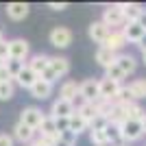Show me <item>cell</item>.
Returning a JSON list of instances; mask_svg holds the SVG:
<instances>
[{
	"instance_id": "6da1fadb",
	"label": "cell",
	"mask_w": 146,
	"mask_h": 146,
	"mask_svg": "<svg viewBox=\"0 0 146 146\" xmlns=\"http://www.w3.org/2000/svg\"><path fill=\"white\" fill-rule=\"evenodd\" d=\"M144 124H142V120H124L120 124V140L124 142V144H133V142L142 140V135H144Z\"/></svg>"
},
{
	"instance_id": "7a4b0ae2",
	"label": "cell",
	"mask_w": 146,
	"mask_h": 146,
	"mask_svg": "<svg viewBox=\"0 0 146 146\" xmlns=\"http://www.w3.org/2000/svg\"><path fill=\"white\" fill-rule=\"evenodd\" d=\"M79 96L85 103H96L98 98H100V81L87 79L83 83H79Z\"/></svg>"
},
{
	"instance_id": "3957f363",
	"label": "cell",
	"mask_w": 146,
	"mask_h": 146,
	"mask_svg": "<svg viewBox=\"0 0 146 146\" xmlns=\"http://www.w3.org/2000/svg\"><path fill=\"white\" fill-rule=\"evenodd\" d=\"M44 118H46V113H44L39 107H24V109H22V113H20V122H22V124H26V127H31L33 131H37V129H39V124H42Z\"/></svg>"
},
{
	"instance_id": "277c9868",
	"label": "cell",
	"mask_w": 146,
	"mask_h": 146,
	"mask_svg": "<svg viewBox=\"0 0 146 146\" xmlns=\"http://www.w3.org/2000/svg\"><path fill=\"white\" fill-rule=\"evenodd\" d=\"M103 22L109 26L111 31H118V26H124V24H127L124 13L120 11V7H118V5H111V7H107V9L103 11Z\"/></svg>"
},
{
	"instance_id": "5b68a950",
	"label": "cell",
	"mask_w": 146,
	"mask_h": 146,
	"mask_svg": "<svg viewBox=\"0 0 146 146\" xmlns=\"http://www.w3.org/2000/svg\"><path fill=\"white\" fill-rule=\"evenodd\" d=\"M31 52V44L22 37L18 39H11L9 42V59H18V61H26Z\"/></svg>"
},
{
	"instance_id": "8992f818",
	"label": "cell",
	"mask_w": 146,
	"mask_h": 146,
	"mask_svg": "<svg viewBox=\"0 0 146 146\" xmlns=\"http://www.w3.org/2000/svg\"><path fill=\"white\" fill-rule=\"evenodd\" d=\"M109 33H111V29L105 24L103 20H96V22H92L90 29H87V35H90V39H92L94 44H100V46L107 42Z\"/></svg>"
},
{
	"instance_id": "52a82bcc",
	"label": "cell",
	"mask_w": 146,
	"mask_h": 146,
	"mask_svg": "<svg viewBox=\"0 0 146 146\" xmlns=\"http://www.w3.org/2000/svg\"><path fill=\"white\" fill-rule=\"evenodd\" d=\"M50 44L55 48H68L72 44V31L66 26H55L50 31Z\"/></svg>"
},
{
	"instance_id": "ba28073f",
	"label": "cell",
	"mask_w": 146,
	"mask_h": 146,
	"mask_svg": "<svg viewBox=\"0 0 146 146\" xmlns=\"http://www.w3.org/2000/svg\"><path fill=\"white\" fill-rule=\"evenodd\" d=\"M122 83H116V81L111 79H100V100H107V103H113L118 96V92H120Z\"/></svg>"
},
{
	"instance_id": "9c48e42d",
	"label": "cell",
	"mask_w": 146,
	"mask_h": 146,
	"mask_svg": "<svg viewBox=\"0 0 146 146\" xmlns=\"http://www.w3.org/2000/svg\"><path fill=\"white\" fill-rule=\"evenodd\" d=\"M74 111H76V109H74V103L63 100V98H57L55 103H52V107H50L48 116H52V118H70Z\"/></svg>"
},
{
	"instance_id": "30bf717a",
	"label": "cell",
	"mask_w": 146,
	"mask_h": 146,
	"mask_svg": "<svg viewBox=\"0 0 146 146\" xmlns=\"http://www.w3.org/2000/svg\"><path fill=\"white\" fill-rule=\"evenodd\" d=\"M122 35L127 39V44H140L142 37L146 35V31L142 29L137 22H127V24L122 26Z\"/></svg>"
},
{
	"instance_id": "8fae6325",
	"label": "cell",
	"mask_w": 146,
	"mask_h": 146,
	"mask_svg": "<svg viewBox=\"0 0 146 146\" xmlns=\"http://www.w3.org/2000/svg\"><path fill=\"white\" fill-rule=\"evenodd\" d=\"M35 133H37V131H33L31 127L22 124V122H18V124L13 127V140H18L22 146L33 144V142H35Z\"/></svg>"
},
{
	"instance_id": "7c38bea8",
	"label": "cell",
	"mask_w": 146,
	"mask_h": 146,
	"mask_svg": "<svg viewBox=\"0 0 146 146\" xmlns=\"http://www.w3.org/2000/svg\"><path fill=\"white\" fill-rule=\"evenodd\" d=\"M103 46L118 55V52H120V50L127 46V39H124V35H122V29H120V31H111L109 37H107V42H105Z\"/></svg>"
},
{
	"instance_id": "4fadbf2b",
	"label": "cell",
	"mask_w": 146,
	"mask_h": 146,
	"mask_svg": "<svg viewBox=\"0 0 146 146\" xmlns=\"http://www.w3.org/2000/svg\"><path fill=\"white\" fill-rule=\"evenodd\" d=\"M29 13H31V7L26 5V2H11V5H7V15H9L13 22L24 20Z\"/></svg>"
},
{
	"instance_id": "5bb4252c",
	"label": "cell",
	"mask_w": 146,
	"mask_h": 146,
	"mask_svg": "<svg viewBox=\"0 0 146 146\" xmlns=\"http://www.w3.org/2000/svg\"><path fill=\"white\" fill-rule=\"evenodd\" d=\"M26 66H29L31 70L37 74V76H42V72L50 66V57L44 55V52H37V55H33L29 61H26Z\"/></svg>"
},
{
	"instance_id": "9a60e30c",
	"label": "cell",
	"mask_w": 146,
	"mask_h": 146,
	"mask_svg": "<svg viewBox=\"0 0 146 146\" xmlns=\"http://www.w3.org/2000/svg\"><path fill=\"white\" fill-rule=\"evenodd\" d=\"M31 96L35 98V100H46V98H50V94H52V83H46V81L37 79L35 85L31 87Z\"/></svg>"
},
{
	"instance_id": "2e32d148",
	"label": "cell",
	"mask_w": 146,
	"mask_h": 146,
	"mask_svg": "<svg viewBox=\"0 0 146 146\" xmlns=\"http://www.w3.org/2000/svg\"><path fill=\"white\" fill-rule=\"evenodd\" d=\"M120 11L124 13V20L127 22H137L140 20V15L144 13V9H142L140 5H135V2H120Z\"/></svg>"
},
{
	"instance_id": "e0dca14e",
	"label": "cell",
	"mask_w": 146,
	"mask_h": 146,
	"mask_svg": "<svg viewBox=\"0 0 146 146\" xmlns=\"http://www.w3.org/2000/svg\"><path fill=\"white\" fill-rule=\"evenodd\" d=\"M116 66L129 76V74H133L135 70H137V59H135L133 55H127V52H124V55H118L116 57Z\"/></svg>"
},
{
	"instance_id": "ac0fdd59",
	"label": "cell",
	"mask_w": 146,
	"mask_h": 146,
	"mask_svg": "<svg viewBox=\"0 0 146 146\" xmlns=\"http://www.w3.org/2000/svg\"><path fill=\"white\" fill-rule=\"evenodd\" d=\"M37 133L42 137H50V140H59V133H57V127H55V118L52 116H46L37 129Z\"/></svg>"
},
{
	"instance_id": "d6986e66",
	"label": "cell",
	"mask_w": 146,
	"mask_h": 146,
	"mask_svg": "<svg viewBox=\"0 0 146 146\" xmlns=\"http://www.w3.org/2000/svg\"><path fill=\"white\" fill-rule=\"evenodd\" d=\"M39 79V76H37L35 72H33V70H31L29 66H24V70H22V72L18 74V79L13 81V83H18L20 87H22V90H31V87L35 85V81Z\"/></svg>"
},
{
	"instance_id": "ffe728a7",
	"label": "cell",
	"mask_w": 146,
	"mask_h": 146,
	"mask_svg": "<svg viewBox=\"0 0 146 146\" xmlns=\"http://www.w3.org/2000/svg\"><path fill=\"white\" fill-rule=\"evenodd\" d=\"M120 107H122V113H124V120H142L146 113L140 103H124Z\"/></svg>"
},
{
	"instance_id": "44dd1931",
	"label": "cell",
	"mask_w": 146,
	"mask_h": 146,
	"mask_svg": "<svg viewBox=\"0 0 146 146\" xmlns=\"http://www.w3.org/2000/svg\"><path fill=\"white\" fill-rule=\"evenodd\" d=\"M116 57H118L116 52H111V50L105 48V46H98V50H96V63L100 68H105V70L116 63Z\"/></svg>"
},
{
	"instance_id": "7402d4cb",
	"label": "cell",
	"mask_w": 146,
	"mask_h": 146,
	"mask_svg": "<svg viewBox=\"0 0 146 146\" xmlns=\"http://www.w3.org/2000/svg\"><path fill=\"white\" fill-rule=\"evenodd\" d=\"M59 98L74 103V98H79V83H76V81H66V83L59 87Z\"/></svg>"
},
{
	"instance_id": "603a6c76",
	"label": "cell",
	"mask_w": 146,
	"mask_h": 146,
	"mask_svg": "<svg viewBox=\"0 0 146 146\" xmlns=\"http://www.w3.org/2000/svg\"><path fill=\"white\" fill-rule=\"evenodd\" d=\"M50 70L61 79V76H66L70 72V61L66 57H50Z\"/></svg>"
},
{
	"instance_id": "cb8c5ba5",
	"label": "cell",
	"mask_w": 146,
	"mask_h": 146,
	"mask_svg": "<svg viewBox=\"0 0 146 146\" xmlns=\"http://www.w3.org/2000/svg\"><path fill=\"white\" fill-rule=\"evenodd\" d=\"M129 92H131V96L133 100H144L146 98V79H133L129 83Z\"/></svg>"
},
{
	"instance_id": "d4e9b609",
	"label": "cell",
	"mask_w": 146,
	"mask_h": 146,
	"mask_svg": "<svg viewBox=\"0 0 146 146\" xmlns=\"http://www.w3.org/2000/svg\"><path fill=\"white\" fill-rule=\"evenodd\" d=\"M76 113H79V116L83 118V120H85L87 124H92V120H94V118H96V116H100V113H98L96 103H83V105L79 107V109H76Z\"/></svg>"
},
{
	"instance_id": "484cf974",
	"label": "cell",
	"mask_w": 146,
	"mask_h": 146,
	"mask_svg": "<svg viewBox=\"0 0 146 146\" xmlns=\"http://www.w3.org/2000/svg\"><path fill=\"white\" fill-rule=\"evenodd\" d=\"M70 131H72V133L76 135V137H79L81 133L90 131V124H87V122L83 120V118H81L79 113H76V111H74L72 116H70Z\"/></svg>"
},
{
	"instance_id": "4316f807",
	"label": "cell",
	"mask_w": 146,
	"mask_h": 146,
	"mask_svg": "<svg viewBox=\"0 0 146 146\" xmlns=\"http://www.w3.org/2000/svg\"><path fill=\"white\" fill-rule=\"evenodd\" d=\"M24 66H26L24 61H18V59H7V61H5V68L9 70V74H11L13 81L18 79V74L24 70Z\"/></svg>"
},
{
	"instance_id": "83f0119b",
	"label": "cell",
	"mask_w": 146,
	"mask_h": 146,
	"mask_svg": "<svg viewBox=\"0 0 146 146\" xmlns=\"http://www.w3.org/2000/svg\"><path fill=\"white\" fill-rule=\"evenodd\" d=\"M105 76H107V79H111V81H116V83H122V81L127 79V74L122 72L116 63H113V66H109L107 70H105Z\"/></svg>"
},
{
	"instance_id": "f1b7e54d",
	"label": "cell",
	"mask_w": 146,
	"mask_h": 146,
	"mask_svg": "<svg viewBox=\"0 0 146 146\" xmlns=\"http://www.w3.org/2000/svg\"><path fill=\"white\" fill-rule=\"evenodd\" d=\"M15 94V83H0V100H11Z\"/></svg>"
},
{
	"instance_id": "f546056e",
	"label": "cell",
	"mask_w": 146,
	"mask_h": 146,
	"mask_svg": "<svg viewBox=\"0 0 146 146\" xmlns=\"http://www.w3.org/2000/svg\"><path fill=\"white\" fill-rule=\"evenodd\" d=\"M87 133H90V142L94 146H107V144H109L105 131H87Z\"/></svg>"
},
{
	"instance_id": "4dcf8cb0",
	"label": "cell",
	"mask_w": 146,
	"mask_h": 146,
	"mask_svg": "<svg viewBox=\"0 0 146 146\" xmlns=\"http://www.w3.org/2000/svg\"><path fill=\"white\" fill-rule=\"evenodd\" d=\"M105 135H107V142H109V144H116V142L120 140V129L113 127V124H107V129H105Z\"/></svg>"
},
{
	"instance_id": "1f68e13d",
	"label": "cell",
	"mask_w": 146,
	"mask_h": 146,
	"mask_svg": "<svg viewBox=\"0 0 146 146\" xmlns=\"http://www.w3.org/2000/svg\"><path fill=\"white\" fill-rule=\"evenodd\" d=\"M107 124H109V120H107L105 116H96L94 120H92V124H90V131H105Z\"/></svg>"
},
{
	"instance_id": "d6a6232c",
	"label": "cell",
	"mask_w": 146,
	"mask_h": 146,
	"mask_svg": "<svg viewBox=\"0 0 146 146\" xmlns=\"http://www.w3.org/2000/svg\"><path fill=\"white\" fill-rule=\"evenodd\" d=\"M55 127H57V133H66L70 131V118H55Z\"/></svg>"
},
{
	"instance_id": "836d02e7",
	"label": "cell",
	"mask_w": 146,
	"mask_h": 146,
	"mask_svg": "<svg viewBox=\"0 0 146 146\" xmlns=\"http://www.w3.org/2000/svg\"><path fill=\"white\" fill-rule=\"evenodd\" d=\"M39 79H42V81H46V83H52V85H55L57 81H59V76H57V74L52 72V70H50V66H48V68H46V70L42 72V76H39Z\"/></svg>"
},
{
	"instance_id": "e575fe53",
	"label": "cell",
	"mask_w": 146,
	"mask_h": 146,
	"mask_svg": "<svg viewBox=\"0 0 146 146\" xmlns=\"http://www.w3.org/2000/svg\"><path fill=\"white\" fill-rule=\"evenodd\" d=\"M0 59H2V61L9 59V42H7V39L0 42Z\"/></svg>"
},
{
	"instance_id": "d590c367",
	"label": "cell",
	"mask_w": 146,
	"mask_h": 146,
	"mask_svg": "<svg viewBox=\"0 0 146 146\" xmlns=\"http://www.w3.org/2000/svg\"><path fill=\"white\" fill-rule=\"evenodd\" d=\"M13 135H7V133H0V146H13Z\"/></svg>"
},
{
	"instance_id": "8d00e7d4",
	"label": "cell",
	"mask_w": 146,
	"mask_h": 146,
	"mask_svg": "<svg viewBox=\"0 0 146 146\" xmlns=\"http://www.w3.org/2000/svg\"><path fill=\"white\" fill-rule=\"evenodd\" d=\"M11 74H9V70H7V68L5 66H2V68H0V83H11Z\"/></svg>"
},
{
	"instance_id": "74e56055",
	"label": "cell",
	"mask_w": 146,
	"mask_h": 146,
	"mask_svg": "<svg viewBox=\"0 0 146 146\" xmlns=\"http://www.w3.org/2000/svg\"><path fill=\"white\" fill-rule=\"evenodd\" d=\"M48 9H52V11H63V9H68V2H48Z\"/></svg>"
},
{
	"instance_id": "f35d334b",
	"label": "cell",
	"mask_w": 146,
	"mask_h": 146,
	"mask_svg": "<svg viewBox=\"0 0 146 146\" xmlns=\"http://www.w3.org/2000/svg\"><path fill=\"white\" fill-rule=\"evenodd\" d=\"M59 137H61V140H68V142H72V144H76V135H74L72 131H66V133H61Z\"/></svg>"
},
{
	"instance_id": "ab89813d",
	"label": "cell",
	"mask_w": 146,
	"mask_h": 146,
	"mask_svg": "<svg viewBox=\"0 0 146 146\" xmlns=\"http://www.w3.org/2000/svg\"><path fill=\"white\" fill-rule=\"evenodd\" d=\"M137 24H140L142 29L146 31V11H144V13H142V15H140V20H137Z\"/></svg>"
},
{
	"instance_id": "60d3db41",
	"label": "cell",
	"mask_w": 146,
	"mask_h": 146,
	"mask_svg": "<svg viewBox=\"0 0 146 146\" xmlns=\"http://www.w3.org/2000/svg\"><path fill=\"white\" fill-rule=\"evenodd\" d=\"M55 146H74V144H72V142H68V140H61V137H59V140L55 142Z\"/></svg>"
},
{
	"instance_id": "b9f144b4",
	"label": "cell",
	"mask_w": 146,
	"mask_h": 146,
	"mask_svg": "<svg viewBox=\"0 0 146 146\" xmlns=\"http://www.w3.org/2000/svg\"><path fill=\"white\" fill-rule=\"evenodd\" d=\"M137 46H140V50H142V55H144V52H146V35L142 37V42L137 44Z\"/></svg>"
},
{
	"instance_id": "7bdbcfd3",
	"label": "cell",
	"mask_w": 146,
	"mask_h": 146,
	"mask_svg": "<svg viewBox=\"0 0 146 146\" xmlns=\"http://www.w3.org/2000/svg\"><path fill=\"white\" fill-rule=\"evenodd\" d=\"M142 124H144V131H146V113H144V118H142Z\"/></svg>"
},
{
	"instance_id": "ee69618b",
	"label": "cell",
	"mask_w": 146,
	"mask_h": 146,
	"mask_svg": "<svg viewBox=\"0 0 146 146\" xmlns=\"http://www.w3.org/2000/svg\"><path fill=\"white\" fill-rule=\"evenodd\" d=\"M142 59H144V63H146V52H144V55H142Z\"/></svg>"
},
{
	"instance_id": "f6af8a7d",
	"label": "cell",
	"mask_w": 146,
	"mask_h": 146,
	"mask_svg": "<svg viewBox=\"0 0 146 146\" xmlns=\"http://www.w3.org/2000/svg\"><path fill=\"white\" fill-rule=\"evenodd\" d=\"M2 39H5V37H2V31H0V42H2Z\"/></svg>"
},
{
	"instance_id": "bcb514c9",
	"label": "cell",
	"mask_w": 146,
	"mask_h": 146,
	"mask_svg": "<svg viewBox=\"0 0 146 146\" xmlns=\"http://www.w3.org/2000/svg\"><path fill=\"white\" fill-rule=\"evenodd\" d=\"M2 66H5V61H2V59H0V68H2Z\"/></svg>"
},
{
	"instance_id": "7dc6e473",
	"label": "cell",
	"mask_w": 146,
	"mask_h": 146,
	"mask_svg": "<svg viewBox=\"0 0 146 146\" xmlns=\"http://www.w3.org/2000/svg\"><path fill=\"white\" fill-rule=\"evenodd\" d=\"M26 146H33V144H26Z\"/></svg>"
},
{
	"instance_id": "c3c4849f",
	"label": "cell",
	"mask_w": 146,
	"mask_h": 146,
	"mask_svg": "<svg viewBox=\"0 0 146 146\" xmlns=\"http://www.w3.org/2000/svg\"><path fill=\"white\" fill-rule=\"evenodd\" d=\"M124 146H127V144H124Z\"/></svg>"
}]
</instances>
